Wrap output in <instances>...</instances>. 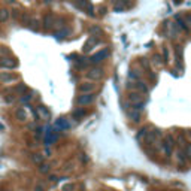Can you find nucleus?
I'll use <instances>...</instances> for the list:
<instances>
[{"label":"nucleus","mask_w":191,"mask_h":191,"mask_svg":"<svg viewBox=\"0 0 191 191\" xmlns=\"http://www.w3.org/2000/svg\"><path fill=\"white\" fill-rule=\"evenodd\" d=\"M32 160L36 164H40V163H44V155L42 154H32Z\"/></svg>","instance_id":"22"},{"label":"nucleus","mask_w":191,"mask_h":191,"mask_svg":"<svg viewBox=\"0 0 191 191\" xmlns=\"http://www.w3.org/2000/svg\"><path fill=\"white\" fill-rule=\"evenodd\" d=\"M67 34H69V29H66V27H63L61 30L55 32V36L57 37H60V39H61V37H66Z\"/></svg>","instance_id":"24"},{"label":"nucleus","mask_w":191,"mask_h":191,"mask_svg":"<svg viewBox=\"0 0 191 191\" xmlns=\"http://www.w3.org/2000/svg\"><path fill=\"white\" fill-rule=\"evenodd\" d=\"M9 17H11V12L8 11L6 8H2V9H0V23H6V21L9 20Z\"/></svg>","instance_id":"14"},{"label":"nucleus","mask_w":191,"mask_h":191,"mask_svg":"<svg viewBox=\"0 0 191 191\" xmlns=\"http://www.w3.org/2000/svg\"><path fill=\"white\" fill-rule=\"evenodd\" d=\"M127 115H128V118L133 121V123H139L140 121V111L139 109H128L127 111Z\"/></svg>","instance_id":"13"},{"label":"nucleus","mask_w":191,"mask_h":191,"mask_svg":"<svg viewBox=\"0 0 191 191\" xmlns=\"http://www.w3.org/2000/svg\"><path fill=\"white\" fill-rule=\"evenodd\" d=\"M90 33H91V36H94V34H100V33H101V30L99 29V27L93 25V27H90Z\"/></svg>","instance_id":"30"},{"label":"nucleus","mask_w":191,"mask_h":191,"mask_svg":"<svg viewBox=\"0 0 191 191\" xmlns=\"http://www.w3.org/2000/svg\"><path fill=\"white\" fill-rule=\"evenodd\" d=\"M127 88H128V90H130V88H135L136 91H139V93H142V94L148 93V87H146L145 82H142V81H135V82H128V84H127Z\"/></svg>","instance_id":"7"},{"label":"nucleus","mask_w":191,"mask_h":191,"mask_svg":"<svg viewBox=\"0 0 191 191\" xmlns=\"http://www.w3.org/2000/svg\"><path fill=\"white\" fill-rule=\"evenodd\" d=\"M109 57V49H101V51H99V52H96L94 55H91V58L88 60L90 63H93V64H99V63H101L103 60H106Z\"/></svg>","instance_id":"4"},{"label":"nucleus","mask_w":191,"mask_h":191,"mask_svg":"<svg viewBox=\"0 0 191 191\" xmlns=\"http://www.w3.org/2000/svg\"><path fill=\"white\" fill-rule=\"evenodd\" d=\"M94 100H96V96H94L93 93H88V94L78 96V97H76V105H78V106H87V105H91Z\"/></svg>","instance_id":"5"},{"label":"nucleus","mask_w":191,"mask_h":191,"mask_svg":"<svg viewBox=\"0 0 191 191\" xmlns=\"http://www.w3.org/2000/svg\"><path fill=\"white\" fill-rule=\"evenodd\" d=\"M6 3H9V5H15V0H6Z\"/></svg>","instance_id":"41"},{"label":"nucleus","mask_w":191,"mask_h":191,"mask_svg":"<svg viewBox=\"0 0 191 191\" xmlns=\"http://www.w3.org/2000/svg\"><path fill=\"white\" fill-rule=\"evenodd\" d=\"M175 54H176V60H178V66L182 67V64H181V61H182V46L181 45L175 46Z\"/></svg>","instance_id":"16"},{"label":"nucleus","mask_w":191,"mask_h":191,"mask_svg":"<svg viewBox=\"0 0 191 191\" xmlns=\"http://www.w3.org/2000/svg\"><path fill=\"white\" fill-rule=\"evenodd\" d=\"M15 117H17V120H18L20 123H25L27 118H29V115H27L24 108H18V109L15 111Z\"/></svg>","instance_id":"12"},{"label":"nucleus","mask_w":191,"mask_h":191,"mask_svg":"<svg viewBox=\"0 0 191 191\" xmlns=\"http://www.w3.org/2000/svg\"><path fill=\"white\" fill-rule=\"evenodd\" d=\"M13 91H15L18 96H24V94L27 93V87H25L24 84H18V85L13 88Z\"/></svg>","instance_id":"17"},{"label":"nucleus","mask_w":191,"mask_h":191,"mask_svg":"<svg viewBox=\"0 0 191 191\" xmlns=\"http://www.w3.org/2000/svg\"><path fill=\"white\" fill-rule=\"evenodd\" d=\"M128 76L132 79H135V81H137V79H140V70H136V69H132L130 70V73H128Z\"/></svg>","instance_id":"21"},{"label":"nucleus","mask_w":191,"mask_h":191,"mask_svg":"<svg viewBox=\"0 0 191 191\" xmlns=\"http://www.w3.org/2000/svg\"><path fill=\"white\" fill-rule=\"evenodd\" d=\"M127 100L128 103H132L133 106H137V105H145V97L142 93L139 91H130L127 94Z\"/></svg>","instance_id":"2"},{"label":"nucleus","mask_w":191,"mask_h":191,"mask_svg":"<svg viewBox=\"0 0 191 191\" xmlns=\"http://www.w3.org/2000/svg\"><path fill=\"white\" fill-rule=\"evenodd\" d=\"M87 3H88V0H78V2H75V8H78V9H81V11H84L85 6H87Z\"/></svg>","instance_id":"23"},{"label":"nucleus","mask_w":191,"mask_h":191,"mask_svg":"<svg viewBox=\"0 0 191 191\" xmlns=\"http://www.w3.org/2000/svg\"><path fill=\"white\" fill-rule=\"evenodd\" d=\"M20 21H21L24 25H27V27H29V24H30V21H32V17H30L29 13L23 12V15H21V20H20Z\"/></svg>","instance_id":"19"},{"label":"nucleus","mask_w":191,"mask_h":191,"mask_svg":"<svg viewBox=\"0 0 191 191\" xmlns=\"http://www.w3.org/2000/svg\"><path fill=\"white\" fill-rule=\"evenodd\" d=\"M163 54H164V63H167V61H169V52H167V49H166V48L163 49Z\"/></svg>","instance_id":"39"},{"label":"nucleus","mask_w":191,"mask_h":191,"mask_svg":"<svg viewBox=\"0 0 191 191\" xmlns=\"http://www.w3.org/2000/svg\"><path fill=\"white\" fill-rule=\"evenodd\" d=\"M54 24H55V15L54 13H46L44 17V27L48 30V29H52Z\"/></svg>","instance_id":"11"},{"label":"nucleus","mask_w":191,"mask_h":191,"mask_svg":"<svg viewBox=\"0 0 191 191\" xmlns=\"http://www.w3.org/2000/svg\"><path fill=\"white\" fill-rule=\"evenodd\" d=\"M12 15H13V18H15V20L18 21V20H21V15H23V12L20 11V9H15V11H13V13H12Z\"/></svg>","instance_id":"31"},{"label":"nucleus","mask_w":191,"mask_h":191,"mask_svg":"<svg viewBox=\"0 0 191 191\" xmlns=\"http://www.w3.org/2000/svg\"><path fill=\"white\" fill-rule=\"evenodd\" d=\"M34 191H45V187H44L42 184H37V185L34 187Z\"/></svg>","instance_id":"37"},{"label":"nucleus","mask_w":191,"mask_h":191,"mask_svg":"<svg viewBox=\"0 0 191 191\" xmlns=\"http://www.w3.org/2000/svg\"><path fill=\"white\" fill-rule=\"evenodd\" d=\"M85 115H87V111H84V109H76V111L72 112V117H73L75 120H81V118H84Z\"/></svg>","instance_id":"18"},{"label":"nucleus","mask_w":191,"mask_h":191,"mask_svg":"<svg viewBox=\"0 0 191 191\" xmlns=\"http://www.w3.org/2000/svg\"><path fill=\"white\" fill-rule=\"evenodd\" d=\"M99 44V39L96 37V36H90V39L85 42V45H84V48H82V51L87 54V52H90V51H93L94 49V46Z\"/></svg>","instance_id":"9"},{"label":"nucleus","mask_w":191,"mask_h":191,"mask_svg":"<svg viewBox=\"0 0 191 191\" xmlns=\"http://www.w3.org/2000/svg\"><path fill=\"white\" fill-rule=\"evenodd\" d=\"M145 133H146V128H142V130H140V132H139V135H137V139H139V140H140V139H142V137H143V136H145Z\"/></svg>","instance_id":"38"},{"label":"nucleus","mask_w":191,"mask_h":191,"mask_svg":"<svg viewBox=\"0 0 191 191\" xmlns=\"http://www.w3.org/2000/svg\"><path fill=\"white\" fill-rule=\"evenodd\" d=\"M85 76L90 79V81H100L103 78V70L100 67H93L85 73Z\"/></svg>","instance_id":"6"},{"label":"nucleus","mask_w":191,"mask_h":191,"mask_svg":"<svg viewBox=\"0 0 191 191\" xmlns=\"http://www.w3.org/2000/svg\"><path fill=\"white\" fill-rule=\"evenodd\" d=\"M0 67L6 69V70H11V69L18 67V60H17V58H13L12 55L0 57Z\"/></svg>","instance_id":"1"},{"label":"nucleus","mask_w":191,"mask_h":191,"mask_svg":"<svg viewBox=\"0 0 191 191\" xmlns=\"http://www.w3.org/2000/svg\"><path fill=\"white\" fill-rule=\"evenodd\" d=\"M176 142L179 143V146H181V148H185V146L188 145V143H187V139H185V136H184V135L178 136V139H176Z\"/></svg>","instance_id":"25"},{"label":"nucleus","mask_w":191,"mask_h":191,"mask_svg":"<svg viewBox=\"0 0 191 191\" xmlns=\"http://www.w3.org/2000/svg\"><path fill=\"white\" fill-rule=\"evenodd\" d=\"M99 15H100V17L106 15V8H105V6H100V8H99Z\"/></svg>","instance_id":"36"},{"label":"nucleus","mask_w":191,"mask_h":191,"mask_svg":"<svg viewBox=\"0 0 191 191\" xmlns=\"http://www.w3.org/2000/svg\"><path fill=\"white\" fill-rule=\"evenodd\" d=\"M87 63H88V61H87L85 58H81L79 61H76V66H79V67H84V66H87Z\"/></svg>","instance_id":"33"},{"label":"nucleus","mask_w":191,"mask_h":191,"mask_svg":"<svg viewBox=\"0 0 191 191\" xmlns=\"http://www.w3.org/2000/svg\"><path fill=\"white\" fill-rule=\"evenodd\" d=\"M185 154L188 155V158H191V143L185 146Z\"/></svg>","instance_id":"35"},{"label":"nucleus","mask_w":191,"mask_h":191,"mask_svg":"<svg viewBox=\"0 0 191 191\" xmlns=\"http://www.w3.org/2000/svg\"><path fill=\"white\" fill-rule=\"evenodd\" d=\"M73 188H75V185H73V184H66V185L63 187V191H72Z\"/></svg>","instance_id":"34"},{"label":"nucleus","mask_w":191,"mask_h":191,"mask_svg":"<svg viewBox=\"0 0 191 191\" xmlns=\"http://www.w3.org/2000/svg\"><path fill=\"white\" fill-rule=\"evenodd\" d=\"M94 90H96V84H93V82H82V84L78 87V91L84 93V94L93 93Z\"/></svg>","instance_id":"10"},{"label":"nucleus","mask_w":191,"mask_h":191,"mask_svg":"<svg viewBox=\"0 0 191 191\" xmlns=\"http://www.w3.org/2000/svg\"><path fill=\"white\" fill-rule=\"evenodd\" d=\"M5 55H11V51L5 46H0V57H5Z\"/></svg>","instance_id":"29"},{"label":"nucleus","mask_w":191,"mask_h":191,"mask_svg":"<svg viewBox=\"0 0 191 191\" xmlns=\"http://www.w3.org/2000/svg\"><path fill=\"white\" fill-rule=\"evenodd\" d=\"M181 2H182V0H175V3H181Z\"/></svg>","instance_id":"43"},{"label":"nucleus","mask_w":191,"mask_h":191,"mask_svg":"<svg viewBox=\"0 0 191 191\" xmlns=\"http://www.w3.org/2000/svg\"><path fill=\"white\" fill-rule=\"evenodd\" d=\"M176 21H178V24H179V27L182 29V30H185V32H190V27L187 25L185 20H182L181 17H176Z\"/></svg>","instance_id":"20"},{"label":"nucleus","mask_w":191,"mask_h":191,"mask_svg":"<svg viewBox=\"0 0 191 191\" xmlns=\"http://www.w3.org/2000/svg\"><path fill=\"white\" fill-rule=\"evenodd\" d=\"M187 135H188V137L191 139V130H188V132H187Z\"/></svg>","instance_id":"42"},{"label":"nucleus","mask_w":191,"mask_h":191,"mask_svg":"<svg viewBox=\"0 0 191 191\" xmlns=\"http://www.w3.org/2000/svg\"><path fill=\"white\" fill-rule=\"evenodd\" d=\"M84 11H85V13H87V15H90V17H93V15H94V6H93V5H91L90 2H88Z\"/></svg>","instance_id":"26"},{"label":"nucleus","mask_w":191,"mask_h":191,"mask_svg":"<svg viewBox=\"0 0 191 191\" xmlns=\"http://www.w3.org/2000/svg\"><path fill=\"white\" fill-rule=\"evenodd\" d=\"M154 61H155L157 64H161V57H160V55H154Z\"/></svg>","instance_id":"40"},{"label":"nucleus","mask_w":191,"mask_h":191,"mask_svg":"<svg viewBox=\"0 0 191 191\" xmlns=\"http://www.w3.org/2000/svg\"><path fill=\"white\" fill-rule=\"evenodd\" d=\"M37 111H39L40 117H42L44 120H51V112L46 109L45 106H39V108H37Z\"/></svg>","instance_id":"15"},{"label":"nucleus","mask_w":191,"mask_h":191,"mask_svg":"<svg viewBox=\"0 0 191 191\" xmlns=\"http://www.w3.org/2000/svg\"><path fill=\"white\" fill-rule=\"evenodd\" d=\"M5 101H6V103H13V101H15V96H13V94L5 96Z\"/></svg>","instance_id":"32"},{"label":"nucleus","mask_w":191,"mask_h":191,"mask_svg":"<svg viewBox=\"0 0 191 191\" xmlns=\"http://www.w3.org/2000/svg\"><path fill=\"white\" fill-rule=\"evenodd\" d=\"M29 27H30L32 30H34V32H37V30H39V21L32 18V21H30V24H29Z\"/></svg>","instance_id":"27"},{"label":"nucleus","mask_w":191,"mask_h":191,"mask_svg":"<svg viewBox=\"0 0 191 191\" xmlns=\"http://www.w3.org/2000/svg\"><path fill=\"white\" fill-rule=\"evenodd\" d=\"M18 79L17 75H13L12 72H0V82L2 84H11Z\"/></svg>","instance_id":"8"},{"label":"nucleus","mask_w":191,"mask_h":191,"mask_svg":"<svg viewBox=\"0 0 191 191\" xmlns=\"http://www.w3.org/2000/svg\"><path fill=\"white\" fill-rule=\"evenodd\" d=\"M175 139L172 137L170 135H167L164 137V140L161 142V149H163V152L166 154V155H172V152H173V146H175Z\"/></svg>","instance_id":"3"},{"label":"nucleus","mask_w":191,"mask_h":191,"mask_svg":"<svg viewBox=\"0 0 191 191\" xmlns=\"http://www.w3.org/2000/svg\"><path fill=\"white\" fill-rule=\"evenodd\" d=\"M49 166H48V164H45V163H40V164H39V172H40V173H48V172H49Z\"/></svg>","instance_id":"28"}]
</instances>
